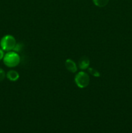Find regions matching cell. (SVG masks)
<instances>
[{
	"instance_id": "cell-10",
	"label": "cell",
	"mask_w": 132,
	"mask_h": 133,
	"mask_svg": "<svg viewBox=\"0 0 132 133\" xmlns=\"http://www.w3.org/2000/svg\"><path fill=\"white\" fill-rule=\"evenodd\" d=\"M5 53H4V51L2 49H0V61L3 58Z\"/></svg>"
},
{
	"instance_id": "cell-2",
	"label": "cell",
	"mask_w": 132,
	"mask_h": 133,
	"mask_svg": "<svg viewBox=\"0 0 132 133\" xmlns=\"http://www.w3.org/2000/svg\"><path fill=\"white\" fill-rule=\"evenodd\" d=\"M16 38L10 35H5L0 41V45L1 49L5 51H10L14 50L16 45Z\"/></svg>"
},
{
	"instance_id": "cell-6",
	"label": "cell",
	"mask_w": 132,
	"mask_h": 133,
	"mask_svg": "<svg viewBox=\"0 0 132 133\" xmlns=\"http://www.w3.org/2000/svg\"><path fill=\"white\" fill-rule=\"evenodd\" d=\"M6 77H7V79L9 80H10V81L15 82L16 81H18L19 78V74L16 70H10V71H8L6 74Z\"/></svg>"
},
{
	"instance_id": "cell-5",
	"label": "cell",
	"mask_w": 132,
	"mask_h": 133,
	"mask_svg": "<svg viewBox=\"0 0 132 133\" xmlns=\"http://www.w3.org/2000/svg\"><path fill=\"white\" fill-rule=\"evenodd\" d=\"M90 66V61L86 56L81 57L78 61L79 68L82 70H85L89 68Z\"/></svg>"
},
{
	"instance_id": "cell-7",
	"label": "cell",
	"mask_w": 132,
	"mask_h": 133,
	"mask_svg": "<svg viewBox=\"0 0 132 133\" xmlns=\"http://www.w3.org/2000/svg\"><path fill=\"white\" fill-rule=\"evenodd\" d=\"M94 5L98 7H104L108 4L109 0H93Z\"/></svg>"
},
{
	"instance_id": "cell-4",
	"label": "cell",
	"mask_w": 132,
	"mask_h": 133,
	"mask_svg": "<svg viewBox=\"0 0 132 133\" xmlns=\"http://www.w3.org/2000/svg\"><path fill=\"white\" fill-rule=\"evenodd\" d=\"M65 68L69 72L75 74L77 71V66H76V64L75 63L73 60L70 59V58L66 60L65 62Z\"/></svg>"
},
{
	"instance_id": "cell-3",
	"label": "cell",
	"mask_w": 132,
	"mask_h": 133,
	"mask_svg": "<svg viewBox=\"0 0 132 133\" xmlns=\"http://www.w3.org/2000/svg\"><path fill=\"white\" fill-rule=\"evenodd\" d=\"M75 84L79 88H85L88 87L90 83V77L87 73L84 71L78 72L75 77Z\"/></svg>"
},
{
	"instance_id": "cell-9",
	"label": "cell",
	"mask_w": 132,
	"mask_h": 133,
	"mask_svg": "<svg viewBox=\"0 0 132 133\" xmlns=\"http://www.w3.org/2000/svg\"><path fill=\"white\" fill-rule=\"evenodd\" d=\"M5 77H6V74H5V71L0 68V82L3 81Z\"/></svg>"
},
{
	"instance_id": "cell-8",
	"label": "cell",
	"mask_w": 132,
	"mask_h": 133,
	"mask_svg": "<svg viewBox=\"0 0 132 133\" xmlns=\"http://www.w3.org/2000/svg\"><path fill=\"white\" fill-rule=\"evenodd\" d=\"M88 71H89V74H91V75H93V77H99L100 76V74L99 71H97V70H95V69L93 68L89 67V68H88Z\"/></svg>"
},
{
	"instance_id": "cell-1",
	"label": "cell",
	"mask_w": 132,
	"mask_h": 133,
	"mask_svg": "<svg viewBox=\"0 0 132 133\" xmlns=\"http://www.w3.org/2000/svg\"><path fill=\"white\" fill-rule=\"evenodd\" d=\"M3 63L9 68L16 67L20 62V57L17 52L14 51H8L4 55Z\"/></svg>"
}]
</instances>
